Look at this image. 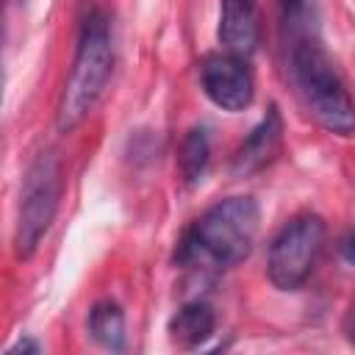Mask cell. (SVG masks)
Masks as SVG:
<instances>
[{"instance_id": "cell-13", "label": "cell", "mask_w": 355, "mask_h": 355, "mask_svg": "<svg viewBox=\"0 0 355 355\" xmlns=\"http://www.w3.org/2000/svg\"><path fill=\"white\" fill-rule=\"evenodd\" d=\"M344 333H347V338L355 344V302L349 305V311H347V316H344Z\"/></svg>"}, {"instance_id": "cell-14", "label": "cell", "mask_w": 355, "mask_h": 355, "mask_svg": "<svg viewBox=\"0 0 355 355\" xmlns=\"http://www.w3.org/2000/svg\"><path fill=\"white\" fill-rule=\"evenodd\" d=\"M344 258H347V261L355 266V236H352V239L344 244Z\"/></svg>"}, {"instance_id": "cell-11", "label": "cell", "mask_w": 355, "mask_h": 355, "mask_svg": "<svg viewBox=\"0 0 355 355\" xmlns=\"http://www.w3.org/2000/svg\"><path fill=\"white\" fill-rule=\"evenodd\" d=\"M211 161V136L208 128L194 125L191 130H186L180 147H178V175L186 186H194L197 180H202L205 169Z\"/></svg>"}, {"instance_id": "cell-2", "label": "cell", "mask_w": 355, "mask_h": 355, "mask_svg": "<svg viewBox=\"0 0 355 355\" xmlns=\"http://www.w3.org/2000/svg\"><path fill=\"white\" fill-rule=\"evenodd\" d=\"M286 67L297 97L313 122L333 136H355V103L336 72L322 36L286 42Z\"/></svg>"}, {"instance_id": "cell-5", "label": "cell", "mask_w": 355, "mask_h": 355, "mask_svg": "<svg viewBox=\"0 0 355 355\" xmlns=\"http://www.w3.org/2000/svg\"><path fill=\"white\" fill-rule=\"evenodd\" d=\"M324 247V219L319 214L291 216L269 241L266 277L280 291H297L313 272Z\"/></svg>"}, {"instance_id": "cell-9", "label": "cell", "mask_w": 355, "mask_h": 355, "mask_svg": "<svg viewBox=\"0 0 355 355\" xmlns=\"http://www.w3.org/2000/svg\"><path fill=\"white\" fill-rule=\"evenodd\" d=\"M214 330H216V313L202 300H191V302L180 305L166 324L172 344H178L180 349H194V347L205 344L214 336Z\"/></svg>"}, {"instance_id": "cell-1", "label": "cell", "mask_w": 355, "mask_h": 355, "mask_svg": "<svg viewBox=\"0 0 355 355\" xmlns=\"http://www.w3.org/2000/svg\"><path fill=\"white\" fill-rule=\"evenodd\" d=\"M261 208L255 197L236 194L205 208L180 236L175 263L186 269H233L255 244Z\"/></svg>"}, {"instance_id": "cell-3", "label": "cell", "mask_w": 355, "mask_h": 355, "mask_svg": "<svg viewBox=\"0 0 355 355\" xmlns=\"http://www.w3.org/2000/svg\"><path fill=\"white\" fill-rule=\"evenodd\" d=\"M114 69V36H111V17L103 8L89 11L80 25L75 58L69 75L64 80L55 128L61 133H72L97 105L105 92V83Z\"/></svg>"}, {"instance_id": "cell-10", "label": "cell", "mask_w": 355, "mask_h": 355, "mask_svg": "<svg viewBox=\"0 0 355 355\" xmlns=\"http://www.w3.org/2000/svg\"><path fill=\"white\" fill-rule=\"evenodd\" d=\"M86 327H89V336L100 347H105L111 352L125 349V313L114 300L94 302L92 311H89Z\"/></svg>"}, {"instance_id": "cell-6", "label": "cell", "mask_w": 355, "mask_h": 355, "mask_svg": "<svg viewBox=\"0 0 355 355\" xmlns=\"http://www.w3.org/2000/svg\"><path fill=\"white\" fill-rule=\"evenodd\" d=\"M200 83H202L205 97L216 108L230 111V114L250 108V103L255 97V80H252V69H250L247 58L233 55L227 50L211 53L202 58Z\"/></svg>"}, {"instance_id": "cell-4", "label": "cell", "mask_w": 355, "mask_h": 355, "mask_svg": "<svg viewBox=\"0 0 355 355\" xmlns=\"http://www.w3.org/2000/svg\"><path fill=\"white\" fill-rule=\"evenodd\" d=\"M61 189H64V178H61L58 155L55 153L36 155V161L25 172L17 227H14V252L19 261H28L47 236L61 202Z\"/></svg>"}, {"instance_id": "cell-8", "label": "cell", "mask_w": 355, "mask_h": 355, "mask_svg": "<svg viewBox=\"0 0 355 355\" xmlns=\"http://www.w3.org/2000/svg\"><path fill=\"white\" fill-rule=\"evenodd\" d=\"M280 139H283V116H280L277 105H269L263 119L250 130V136L236 150L230 172L236 178H247V175L261 172L275 158V153L280 147Z\"/></svg>"}, {"instance_id": "cell-12", "label": "cell", "mask_w": 355, "mask_h": 355, "mask_svg": "<svg viewBox=\"0 0 355 355\" xmlns=\"http://www.w3.org/2000/svg\"><path fill=\"white\" fill-rule=\"evenodd\" d=\"M42 347L33 341V338H22V341H17L11 349H8V355H17V352H39Z\"/></svg>"}, {"instance_id": "cell-7", "label": "cell", "mask_w": 355, "mask_h": 355, "mask_svg": "<svg viewBox=\"0 0 355 355\" xmlns=\"http://www.w3.org/2000/svg\"><path fill=\"white\" fill-rule=\"evenodd\" d=\"M216 36L222 50L250 58L261 42V19L255 0H222Z\"/></svg>"}]
</instances>
